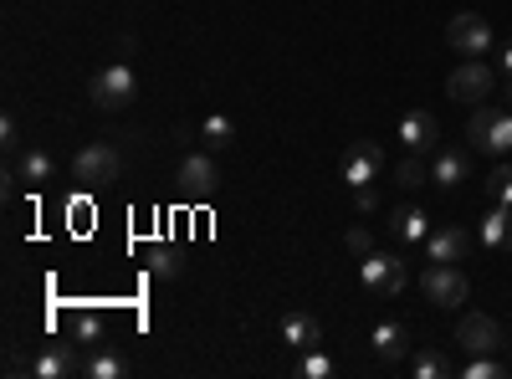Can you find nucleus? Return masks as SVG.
I'll return each instance as SVG.
<instances>
[{
    "mask_svg": "<svg viewBox=\"0 0 512 379\" xmlns=\"http://www.w3.org/2000/svg\"><path fill=\"white\" fill-rule=\"evenodd\" d=\"M88 98H93V108H103V113H123L128 103L139 98V77H134V67H128V62L103 67V72L88 82Z\"/></svg>",
    "mask_w": 512,
    "mask_h": 379,
    "instance_id": "obj_1",
    "label": "nucleus"
},
{
    "mask_svg": "<svg viewBox=\"0 0 512 379\" xmlns=\"http://www.w3.org/2000/svg\"><path fill=\"white\" fill-rule=\"evenodd\" d=\"M359 282H364V292H369L374 303H390V298H400V292H405L410 272H405V262H400V257L369 251V257L359 262Z\"/></svg>",
    "mask_w": 512,
    "mask_h": 379,
    "instance_id": "obj_2",
    "label": "nucleus"
},
{
    "mask_svg": "<svg viewBox=\"0 0 512 379\" xmlns=\"http://www.w3.org/2000/svg\"><path fill=\"white\" fill-rule=\"evenodd\" d=\"M420 292L431 298L436 308H461L466 292H472V282H466V272L456 262H431L420 272Z\"/></svg>",
    "mask_w": 512,
    "mask_h": 379,
    "instance_id": "obj_3",
    "label": "nucleus"
},
{
    "mask_svg": "<svg viewBox=\"0 0 512 379\" xmlns=\"http://www.w3.org/2000/svg\"><path fill=\"white\" fill-rule=\"evenodd\" d=\"M446 47L461 52V57H487L492 52V21L477 16V11H456L446 21Z\"/></svg>",
    "mask_w": 512,
    "mask_h": 379,
    "instance_id": "obj_4",
    "label": "nucleus"
},
{
    "mask_svg": "<svg viewBox=\"0 0 512 379\" xmlns=\"http://www.w3.org/2000/svg\"><path fill=\"white\" fill-rule=\"evenodd\" d=\"M492 88H497V72H492L482 57H466V62L451 67V77H446V93H451L456 103H487Z\"/></svg>",
    "mask_w": 512,
    "mask_h": 379,
    "instance_id": "obj_5",
    "label": "nucleus"
},
{
    "mask_svg": "<svg viewBox=\"0 0 512 379\" xmlns=\"http://www.w3.org/2000/svg\"><path fill=\"white\" fill-rule=\"evenodd\" d=\"M175 180H180V190H185V195H195V200H210V195L221 190V170H216V159H210V149L185 154Z\"/></svg>",
    "mask_w": 512,
    "mask_h": 379,
    "instance_id": "obj_6",
    "label": "nucleus"
},
{
    "mask_svg": "<svg viewBox=\"0 0 512 379\" xmlns=\"http://www.w3.org/2000/svg\"><path fill=\"white\" fill-rule=\"evenodd\" d=\"M113 175H118V149H113V144L93 139V144H82V149H77V159H72V180H82V185H103V180H113Z\"/></svg>",
    "mask_w": 512,
    "mask_h": 379,
    "instance_id": "obj_7",
    "label": "nucleus"
},
{
    "mask_svg": "<svg viewBox=\"0 0 512 379\" xmlns=\"http://www.w3.org/2000/svg\"><path fill=\"white\" fill-rule=\"evenodd\" d=\"M456 344H461L466 354H497V349H502V323H497L492 313H461Z\"/></svg>",
    "mask_w": 512,
    "mask_h": 379,
    "instance_id": "obj_8",
    "label": "nucleus"
},
{
    "mask_svg": "<svg viewBox=\"0 0 512 379\" xmlns=\"http://www.w3.org/2000/svg\"><path fill=\"white\" fill-rule=\"evenodd\" d=\"M379 170H384V149H379L374 139H354V144L344 149V180H349L354 190L374 185Z\"/></svg>",
    "mask_w": 512,
    "mask_h": 379,
    "instance_id": "obj_9",
    "label": "nucleus"
},
{
    "mask_svg": "<svg viewBox=\"0 0 512 379\" xmlns=\"http://www.w3.org/2000/svg\"><path fill=\"white\" fill-rule=\"evenodd\" d=\"M472 246H477V236L466 231V226H441V231L425 236L431 262H466V257H472Z\"/></svg>",
    "mask_w": 512,
    "mask_h": 379,
    "instance_id": "obj_10",
    "label": "nucleus"
},
{
    "mask_svg": "<svg viewBox=\"0 0 512 379\" xmlns=\"http://www.w3.org/2000/svg\"><path fill=\"white\" fill-rule=\"evenodd\" d=\"M400 144H405L410 154H425V149H436V144H441V123H436V113H425V108H410V113L400 118Z\"/></svg>",
    "mask_w": 512,
    "mask_h": 379,
    "instance_id": "obj_11",
    "label": "nucleus"
},
{
    "mask_svg": "<svg viewBox=\"0 0 512 379\" xmlns=\"http://www.w3.org/2000/svg\"><path fill=\"white\" fill-rule=\"evenodd\" d=\"M282 344H287V349H303V354H308V349H318V344H323L318 318H313V313H303V308H287V313H282Z\"/></svg>",
    "mask_w": 512,
    "mask_h": 379,
    "instance_id": "obj_12",
    "label": "nucleus"
},
{
    "mask_svg": "<svg viewBox=\"0 0 512 379\" xmlns=\"http://www.w3.org/2000/svg\"><path fill=\"white\" fill-rule=\"evenodd\" d=\"M431 180H436L441 190H456L461 180H472V154H466V149H436Z\"/></svg>",
    "mask_w": 512,
    "mask_h": 379,
    "instance_id": "obj_13",
    "label": "nucleus"
},
{
    "mask_svg": "<svg viewBox=\"0 0 512 379\" xmlns=\"http://www.w3.org/2000/svg\"><path fill=\"white\" fill-rule=\"evenodd\" d=\"M82 364H77V354H72V344H52V349H41L36 359H31V379H72Z\"/></svg>",
    "mask_w": 512,
    "mask_h": 379,
    "instance_id": "obj_14",
    "label": "nucleus"
},
{
    "mask_svg": "<svg viewBox=\"0 0 512 379\" xmlns=\"http://www.w3.org/2000/svg\"><path fill=\"white\" fill-rule=\"evenodd\" d=\"M369 344H374V354L379 359H390V364H400L405 354H410V333L395 323V318H384V323H374V333H369Z\"/></svg>",
    "mask_w": 512,
    "mask_h": 379,
    "instance_id": "obj_15",
    "label": "nucleus"
},
{
    "mask_svg": "<svg viewBox=\"0 0 512 379\" xmlns=\"http://www.w3.org/2000/svg\"><path fill=\"white\" fill-rule=\"evenodd\" d=\"M390 231L405 241V246H420L425 236H431V216H425L420 205H395V216H390Z\"/></svg>",
    "mask_w": 512,
    "mask_h": 379,
    "instance_id": "obj_16",
    "label": "nucleus"
},
{
    "mask_svg": "<svg viewBox=\"0 0 512 379\" xmlns=\"http://www.w3.org/2000/svg\"><path fill=\"white\" fill-rule=\"evenodd\" d=\"M67 333H72V344H103L108 339V318L98 308H72Z\"/></svg>",
    "mask_w": 512,
    "mask_h": 379,
    "instance_id": "obj_17",
    "label": "nucleus"
},
{
    "mask_svg": "<svg viewBox=\"0 0 512 379\" xmlns=\"http://www.w3.org/2000/svg\"><path fill=\"white\" fill-rule=\"evenodd\" d=\"M482 246L487 251H512V205H497L482 221Z\"/></svg>",
    "mask_w": 512,
    "mask_h": 379,
    "instance_id": "obj_18",
    "label": "nucleus"
},
{
    "mask_svg": "<svg viewBox=\"0 0 512 379\" xmlns=\"http://www.w3.org/2000/svg\"><path fill=\"white\" fill-rule=\"evenodd\" d=\"M200 144L216 154V149H231L236 144V123L226 118V113H205L200 118Z\"/></svg>",
    "mask_w": 512,
    "mask_h": 379,
    "instance_id": "obj_19",
    "label": "nucleus"
},
{
    "mask_svg": "<svg viewBox=\"0 0 512 379\" xmlns=\"http://www.w3.org/2000/svg\"><path fill=\"white\" fill-rule=\"evenodd\" d=\"M52 170H57V164H52V154H47V149H21V154H16V180L47 185V180H52Z\"/></svg>",
    "mask_w": 512,
    "mask_h": 379,
    "instance_id": "obj_20",
    "label": "nucleus"
},
{
    "mask_svg": "<svg viewBox=\"0 0 512 379\" xmlns=\"http://www.w3.org/2000/svg\"><path fill=\"white\" fill-rule=\"evenodd\" d=\"M410 374H415V379H446L451 364H446V354H441L436 344H425V349L410 354Z\"/></svg>",
    "mask_w": 512,
    "mask_h": 379,
    "instance_id": "obj_21",
    "label": "nucleus"
},
{
    "mask_svg": "<svg viewBox=\"0 0 512 379\" xmlns=\"http://www.w3.org/2000/svg\"><path fill=\"white\" fill-rule=\"evenodd\" d=\"M477 149L492 154V159H507V154H512V108H502V118L487 129V139H482Z\"/></svg>",
    "mask_w": 512,
    "mask_h": 379,
    "instance_id": "obj_22",
    "label": "nucleus"
},
{
    "mask_svg": "<svg viewBox=\"0 0 512 379\" xmlns=\"http://www.w3.org/2000/svg\"><path fill=\"white\" fill-rule=\"evenodd\" d=\"M123 359L113 354V349H93L88 359H82V374H88V379H123Z\"/></svg>",
    "mask_w": 512,
    "mask_h": 379,
    "instance_id": "obj_23",
    "label": "nucleus"
},
{
    "mask_svg": "<svg viewBox=\"0 0 512 379\" xmlns=\"http://www.w3.org/2000/svg\"><path fill=\"white\" fill-rule=\"evenodd\" d=\"M497 118H502V103H477V108H472V118H466V139L482 144V139H487V129H492Z\"/></svg>",
    "mask_w": 512,
    "mask_h": 379,
    "instance_id": "obj_24",
    "label": "nucleus"
},
{
    "mask_svg": "<svg viewBox=\"0 0 512 379\" xmlns=\"http://www.w3.org/2000/svg\"><path fill=\"white\" fill-rule=\"evenodd\" d=\"M487 190H492L497 205H512V164L507 159H497V170L487 175Z\"/></svg>",
    "mask_w": 512,
    "mask_h": 379,
    "instance_id": "obj_25",
    "label": "nucleus"
},
{
    "mask_svg": "<svg viewBox=\"0 0 512 379\" xmlns=\"http://www.w3.org/2000/svg\"><path fill=\"white\" fill-rule=\"evenodd\" d=\"M149 272H154V277H180L175 246H154V251H149Z\"/></svg>",
    "mask_w": 512,
    "mask_h": 379,
    "instance_id": "obj_26",
    "label": "nucleus"
},
{
    "mask_svg": "<svg viewBox=\"0 0 512 379\" xmlns=\"http://www.w3.org/2000/svg\"><path fill=\"white\" fill-rule=\"evenodd\" d=\"M507 364H497L492 354H472V364H466V379H502Z\"/></svg>",
    "mask_w": 512,
    "mask_h": 379,
    "instance_id": "obj_27",
    "label": "nucleus"
},
{
    "mask_svg": "<svg viewBox=\"0 0 512 379\" xmlns=\"http://www.w3.org/2000/svg\"><path fill=\"white\" fill-rule=\"evenodd\" d=\"M0 149H6V154H21V123H16V113L0 118Z\"/></svg>",
    "mask_w": 512,
    "mask_h": 379,
    "instance_id": "obj_28",
    "label": "nucleus"
},
{
    "mask_svg": "<svg viewBox=\"0 0 512 379\" xmlns=\"http://www.w3.org/2000/svg\"><path fill=\"white\" fill-rule=\"evenodd\" d=\"M395 180H400V190H420V185H425V164L410 154V159L400 164V175H395Z\"/></svg>",
    "mask_w": 512,
    "mask_h": 379,
    "instance_id": "obj_29",
    "label": "nucleus"
},
{
    "mask_svg": "<svg viewBox=\"0 0 512 379\" xmlns=\"http://www.w3.org/2000/svg\"><path fill=\"white\" fill-rule=\"evenodd\" d=\"M303 374H308V379H328V374H333V359H328L323 349H308V359H303Z\"/></svg>",
    "mask_w": 512,
    "mask_h": 379,
    "instance_id": "obj_30",
    "label": "nucleus"
},
{
    "mask_svg": "<svg viewBox=\"0 0 512 379\" xmlns=\"http://www.w3.org/2000/svg\"><path fill=\"white\" fill-rule=\"evenodd\" d=\"M344 241H349V251H354V257H369V251H374V236H369L364 226H354Z\"/></svg>",
    "mask_w": 512,
    "mask_h": 379,
    "instance_id": "obj_31",
    "label": "nucleus"
},
{
    "mask_svg": "<svg viewBox=\"0 0 512 379\" xmlns=\"http://www.w3.org/2000/svg\"><path fill=\"white\" fill-rule=\"evenodd\" d=\"M354 205H359V216H369V210H379V200H374V190L364 185V190H354Z\"/></svg>",
    "mask_w": 512,
    "mask_h": 379,
    "instance_id": "obj_32",
    "label": "nucleus"
},
{
    "mask_svg": "<svg viewBox=\"0 0 512 379\" xmlns=\"http://www.w3.org/2000/svg\"><path fill=\"white\" fill-rule=\"evenodd\" d=\"M497 62H502V72L512 77V47H502V57H497Z\"/></svg>",
    "mask_w": 512,
    "mask_h": 379,
    "instance_id": "obj_33",
    "label": "nucleus"
},
{
    "mask_svg": "<svg viewBox=\"0 0 512 379\" xmlns=\"http://www.w3.org/2000/svg\"><path fill=\"white\" fill-rule=\"evenodd\" d=\"M502 108H512V77H507V88H502Z\"/></svg>",
    "mask_w": 512,
    "mask_h": 379,
    "instance_id": "obj_34",
    "label": "nucleus"
}]
</instances>
